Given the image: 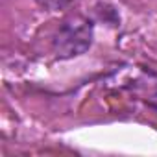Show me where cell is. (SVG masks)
<instances>
[{
  "instance_id": "obj_1",
  "label": "cell",
  "mask_w": 157,
  "mask_h": 157,
  "mask_svg": "<svg viewBox=\"0 0 157 157\" xmlns=\"http://www.w3.org/2000/svg\"><path fill=\"white\" fill-rule=\"evenodd\" d=\"M94 39V24L85 15L67 17L52 37V52L57 59H70L85 54Z\"/></svg>"
},
{
  "instance_id": "obj_2",
  "label": "cell",
  "mask_w": 157,
  "mask_h": 157,
  "mask_svg": "<svg viewBox=\"0 0 157 157\" xmlns=\"http://www.w3.org/2000/svg\"><path fill=\"white\" fill-rule=\"evenodd\" d=\"M35 4L41 6L44 11H59L72 4V0H35Z\"/></svg>"
},
{
  "instance_id": "obj_3",
  "label": "cell",
  "mask_w": 157,
  "mask_h": 157,
  "mask_svg": "<svg viewBox=\"0 0 157 157\" xmlns=\"http://www.w3.org/2000/svg\"><path fill=\"white\" fill-rule=\"evenodd\" d=\"M150 104H151V105H153V107H157V96H153V98H151V100H150Z\"/></svg>"
}]
</instances>
